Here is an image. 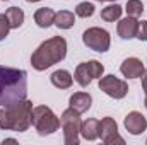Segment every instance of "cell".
Segmentation results:
<instances>
[{
	"mask_svg": "<svg viewBox=\"0 0 147 145\" xmlns=\"http://www.w3.org/2000/svg\"><path fill=\"white\" fill-rule=\"evenodd\" d=\"M3 2H5V0H3Z\"/></svg>",
	"mask_w": 147,
	"mask_h": 145,
	"instance_id": "cell-32",
	"label": "cell"
},
{
	"mask_svg": "<svg viewBox=\"0 0 147 145\" xmlns=\"http://www.w3.org/2000/svg\"><path fill=\"white\" fill-rule=\"evenodd\" d=\"M31 114L33 103L28 99L0 109V130H12L19 133L26 132L31 126Z\"/></svg>",
	"mask_w": 147,
	"mask_h": 145,
	"instance_id": "cell-3",
	"label": "cell"
},
{
	"mask_svg": "<svg viewBox=\"0 0 147 145\" xmlns=\"http://www.w3.org/2000/svg\"><path fill=\"white\" fill-rule=\"evenodd\" d=\"M125 10H127V14H128L130 17L139 19V17L142 15V12H144V3H142L140 0H128Z\"/></svg>",
	"mask_w": 147,
	"mask_h": 145,
	"instance_id": "cell-20",
	"label": "cell"
},
{
	"mask_svg": "<svg viewBox=\"0 0 147 145\" xmlns=\"http://www.w3.org/2000/svg\"><path fill=\"white\" fill-rule=\"evenodd\" d=\"M75 24V15L70 10H60L55 15V26L58 29H70Z\"/></svg>",
	"mask_w": 147,
	"mask_h": 145,
	"instance_id": "cell-16",
	"label": "cell"
},
{
	"mask_svg": "<svg viewBox=\"0 0 147 145\" xmlns=\"http://www.w3.org/2000/svg\"><path fill=\"white\" fill-rule=\"evenodd\" d=\"M50 80L51 84L57 87V89H70L74 84V79L70 72L67 70H55V72L50 75Z\"/></svg>",
	"mask_w": 147,
	"mask_h": 145,
	"instance_id": "cell-15",
	"label": "cell"
},
{
	"mask_svg": "<svg viewBox=\"0 0 147 145\" xmlns=\"http://www.w3.org/2000/svg\"><path fill=\"white\" fill-rule=\"evenodd\" d=\"M123 125H125V128H127V132H128L130 135H140V133L146 132L147 119H146V116H144L142 113L132 111V113H128V114L125 116Z\"/></svg>",
	"mask_w": 147,
	"mask_h": 145,
	"instance_id": "cell-9",
	"label": "cell"
},
{
	"mask_svg": "<svg viewBox=\"0 0 147 145\" xmlns=\"http://www.w3.org/2000/svg\"><path fill=\"white\" fill-rule=\"evenodd\" d=\"M9 31H10L9 19H7L5 14H0V41H3L5 38L9 36Z\"/></svg>",
	"mask_w": 147,
	"mask_h": 145,
	"instance_id": "cell-22",
	"label": "cell"
},
{
	"mask_svg": "<svg viewBox=\"0 0 147 145\" xmlns=\"http://www.w3.org/2000/svg\"><path fill=\"white\" fill-rule=\"evenodd\" d=\"M140 79H142V89H144V92L147 94V68L144 70V73H142Z\"/></svg>",
	"mask_w": 147,
	"mask_h": 145,
	"instance_id": "cell-25",
	"label": "cell"
},
{
	"mask_svg": "<svg viewBox=\"0 0 147 145\" xmlns=\"http://www.w3.org/2000/svg\"><path fill=\"white\" fill-rule=\"evenodd\" d=\"M26 2H41V0H26Z\"/></svg>",
	"mask_w": 147,
	"mask_h": 145,
	"instance_id": "cell-27",
	"label": "cell"
},
{
	"mask_svg": "<svg viewBox=\"0 0 147 145\" xmlns=\"http://www.w3.org/2000/svg\"><path fill=\"white\" fill-rule=\"evenodd\" d=\"M82 43L89 50H94L98 53H105L110 50L111 38L110 33L103 28H89L82 33Z\"/></svg>",
	"mask_w": 147,
	"mask_h": 145,
	"instance_id": "cell-7",
	"label": "cell"
},
{
	"mask_svg": "<svg viewBox=\"0 0 147 145\" xmlns=\"http://www.w3.org/2000/svg\"><path fill=\"white\" fill-rule=\"evenodd\" d=\"M146 144H147V140H146Z\"/></svg>",
	"mask_w": 147,
	"mask_h": 145,
	"instance_id": "cell-31",
	"label": "cell"
},
{
	"mask_svg": "<svg viewBox=\"0 0 147 145\" xmlns=\"http://www.w3.org/2000/svg\"><path fill=\"white\" fill-rule=\"evenodd\" d=\"M55 15H57V12H55L53 9H50V7H41V9H38L36 12H34V22H36L39 28L46 29V28H50L51 24H55Z\"/></svg>",
	"mask_w": 147,
	"mask_h": 145,
	"instance_id": "cell-14",
	"label": "cell"
},
{
	"mask_svg": "<svg viewBox=\"0 0 147 145\" xmlns=\"http://www.w3.org/2000/svg\"><path fill=\"white\" fill-rule=\"evenodd\" d=\"M31 125L36 128V132L45 137V135H51L60 128V119L57 118V114L48 108V106H36L33 108L31 114Z\"/></svg>",
	"mask_w": 147,
	"mask_h": 145,
	"instance_id": "cell-4",
	"label": "cell"
},
{
	"mask_svg": "<svg viewBox=\"0 0 147 145\" xmlns=\"http://www.w3.org/2000/svg\"><path fill=\"white\" fill-rule=\"evenodd\" d=\"M103 142H105L106 145H113V144H120V145H123V144H125V140H123V138H121V137H120L118 133H115V135H111V137H108V138H105Z\"/></svg>",
	"mask_w": 147,
	"mask_h": 145,
	"instance_id": "cell-24",
	"label": "cell"
},
{
	"mask_svg": "<svg viewBox=\"0 0 147 145\" xmlns=\"http://www.w3.org/2000/svg\"><path fill=\"white\" fill-rule=\"evenodd\" d=\"M99 89L113 99H123L128 92V84L121 79H116L115 75H105L99 79Z\"/></svg>",
	"mask_w": 147,
	"mask_h": 145,
	"instance_id": "cell-8",
	"label": "cell"
},
{
	"mask_svg": "<svg viewBox=\"0 0 147 145\" xmlns=\"http://www.w3.org/2000/svg\"><path fill=\"white\" fill-rule=\"evenodd\" d=\"M80 135L87 142H94L96 138H99V119L89 118V119L82 121V125H80Z\"/></svg>",
	"mask_w": 147,
	"mask_h": 145,
	"instance_id": "cell-13",
	"label": "cell"
},
{
	"mask_svg": "<svg viewBox=\"0 0 147 145\" xmlns=\"http://www.w3.org/2000/svg\"><path fill=\"white\" fill-rule=\"evenodd\" d=\"M5 15H7V19H9L10 29H19V28L22 26V22H24V12H22V9H19V7H10V9H7Z\"/></svg>",
	"mask_w": 147,
	"mask_h": 145,
	"instance_id": "cell-18",
	"label": "cell"
},
{
	"mask_svg": "<svg viewBox=\"0 0 147 145\" xmlns=\"http://www.w3.org/2000/svg\"><path fill=\"white\" fill-rule=\"evenodd\" d=\"M144 70H146V67H144L142 60H139L135 56L127 58L120 65V72H121L123 77H127V79H139V77H142Z\"/></svg>",
	"mask_w": 147,
	"mask_h": 145,
	"instance_id": "cell-10",
	"label": "cell"
},
{
	"mask_svg": "<svg viewBox=\"0 0 147 145\" xmlns=\"http://www.w3.org/2000/svg\"><path fill=\"white\" fill-rule=\"evenodd\" d=\"M28 96V73L26 70L0 65V106L9 108L24 101Z\"/></svg>",
	"mask_w": 147,
	"mask_h": 145,
	"instance_id": "cell-1",
	"label": "cell"
},
{
	"mask_svg": "<svg viewBox=\"0 0 147 145\" xmlns=\"http://www.w3.org/2000/svg\"><path fill=\"white\" fill-rule=\"evenodd\" d=\"M105 72V67L103 63H99L98 60H89V62H84V63H79L75 67V72H74V80L80 85V87H87L92 79H101Z\"/></svg>",
	"mask_w": 147,
	"mask_h": 145,
	"instance_id": "cell-6",
	"label": "cell"
},
{
	"mask_svg": "<svg viewBox=\"0 0 147 145\" xmlns=\"http://www.w3.org/2000/svg\"><path fill=\"white\" fill-rule=\"evenodd\" d=\"M121 12H123V9L118 3H111V5L105 7L101 10V19L106 21V22H115V21H118L121 17Z\"/></svg>",
	"mask_w": 147,
	"mask_h": 145,
	"instance_id": "cell-19",
	"label": "cell"
},
{
	"mask_svg": "<svg viewBox=\"0 0 147 145\" xmlns=\"http://www.w3.org/2000/svg\"><path fill=\"white\" fill-rule=\"evenodd\" d=\"M80 114L72 108L65 109L60 116V126L63 130V142L65 145H79V135H80Z\"/></svg>",
	"mask_w": 147,
	"mask_h": 145,
	"instance_id": "cell-5",
	"label": "cell"
},
{
	"mask_svg": "<svg viewBox=\"0 0 147 145\" xmlns=\"http://www.w3.org/2000/svg\"><path fill=\"white\" fill-rule=\"evenodd\" d=\"M94 10H96V7H94L91 2H80V3L75 7V15H79V17H82V19H87V17H91V15L94 14Z\"/></svg>",
	"mask_w": 147,
	"mask_h": 145,
	"instance_id": "cell-21",
	"label": "cell"
},
{
	"mask_svg": "<svg viewBox=\"0 0 147 145\" xmlns=\"http://www.w3.org/2000/svg\"><path fill=\"white\" fill-rule=\"evenodd\" d=\"M137 29H139V21L135 17H130V15H127L125 19H121L118 22V28H116L118 36L121 38V39H132V38H135L137 36Z\"/></svg>",
	"mask_w": 147,
	"mask_h": 145,
	"instance_id": "cell-11",
	"label": "cell"
},
{
	"mask_svg": "<svg viewBox=\"0 0 147 145\" xmlns=\"http://www.w3.org/2000/svg\"><path fill=\"white\" fill-rule=\"evenodd\" d=\"M137 39L139 41H147V21L139 22V29H137Z\"/></svg>",
	"mask_w": 147,
	"mask_h": 145,
	"instance_id": "cell-23",
	"label": "cell"
},
{
	"mask_svg": "<svg viewBox=\"0 0 147 145\" xmlns=\"http://www.w3.org/2000/svg\"><path fill=\"white\" fill-rule=\"evenodd\" d=\"M96 2H106V0H96Z\"/></svg>",
	"mask_w": 147,
	"mask_h": 145,
	"instance_id": "cell-29",
	"label": "cell"
},
{
	"mask_svg": "<svg viewBox=\"0 0 147 145\" xmlns=\"http://www.w3.org/2000/svg\"><path fill=\"white\" fill-rule=\"evenodd\" d=\"M106 2H115V0H106Z\"/></svg>",
	"mask_w": 147,
	"mask_h": 145,
	"instance_id": "cell-30",
	"label": "cell"
},
{
	"mask_svg": "<svg viewBox=\"0 0 147 145\" xmlns=\"http://www.w3.org/2000/svg\"><path fill=\"white\" fill-rule=\"evenodd\" d=\"M144 104H146V108H147V94H146V101H144Z\"/></svg>",
	"mask_w": 147,
	"mask_h": 145,
	"instance_id": "cell-28",
	"label": "cell"
},
{
	"mask_svg": "<svg viewBox=\"0 0 147 145\" xmlns=\"http://www.w3.org/2000/svg\"><path fill=\"white\" fill-rule=\"evenodd\" d=\"M91 104H92V97L87 92H75V94L70 96V99H69V108H72L74 111H77L79 114L86 113L87 109L91 108Z\"/></svg>",
	"mask_w": 147,
	"mask_h": 145,
	"instance_id": "cell-12",
	"label": "cell"
},
{
	"mask_svg": "<svg viewBox=\"0 0 147 145\" xmlns=\"http://www.w3.org/2000/svg\"><path fill=\"white\" fill-rule=\"evenodd\" d=\"M5 144H16V140H14V138H5V140H3V145Z\"/></svg>",
	"mask_w": 147,
	"mask_h": 145,
	"instance_id": "cell-26",
	"label": "cell"
},
{
	"mask_svg": "<svg viewBox=\"0 0 147 145\" xmlns=\"http://www.w3.org/2000/svg\"><path fill=\"white\" fill-rule=\"evenodd\" d=\"M67 56V41L62 36H53L43 41L31 55V65L38 72H43L55 63H60Z\"/></svg>",
	"mask_w": 147,
	"mask_h": 145,
	"instance_id": "cell-2",
	"label": "cell"
},
{
	"mask_svg": "<svg viewBox=\"0 0 147 145\" xmlns=\"http://www.w3.org/2000/svg\"><path fill=\"white\" fill-rule=\"evenodd\" d=\"M115 133H118V125H116V121H115L113 118H110V116L103 118V119L99 121V137H101V140L108 138V137L115 135Z\"/></svg>",
	"mask_w": 147,
	"mask_h": 145,
	"instance_id": "cell-17",
	"label": "cell"
}]
</instances>
